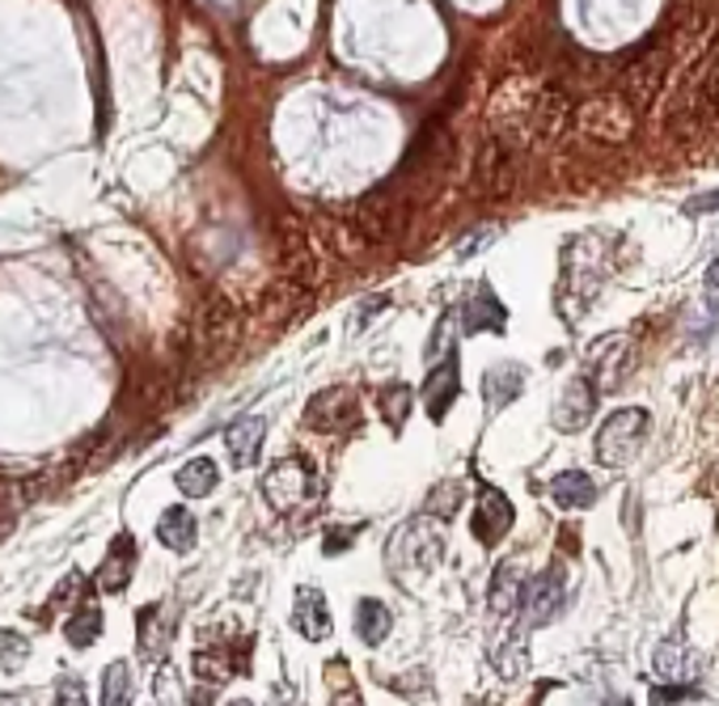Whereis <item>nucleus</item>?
I'll use <instances>...</instances> for the list:
<instances>
[{
  "mask_svg": "<svg viewBox=\"0 0 719 706\" xmlns=\"http://www.w3.org/2000/svg\"><path fill=\"white\" fill-rule=\"evenodd\" d=\"M389 631H394V613L385 610L382 601H359L356 605V635L359 643H368V647H382L385 638H389Z\"/></svg>",
  "mask_w": 719,
  "mask_h": 706,
  "instance_id": "obj_20",
  "label": "nucleus"
},
{
  "mask_svg": "<svg viewBox=\"0 0 719 706\" xmlns=\"http://www.w3.org/2000/svg\"><path fill=\"white\" fill-rule=\"evenodd\" d=\"M359 424V402L352 390L331 385V390H317L305 406V427L322 432V436H338V432H352Z\"/></svg>",
  "mask_w": 719,
  "mask_h": 706,
  "instance_id": "obj_6",
  "label": "nucleus"
},
{
  "mask_svg": "<svg viewBox=\"0 0 719 706\" xmlns=\"http://www.w3.org/2000/svg\"><path fill=\"white\" fill-rule=\"evenodd\" d=\"M127 703H132V668H127V660H115L102 673V706H127Z\"/></svg>",
  "mask_w": 719,
  "mask_h": 706,
  "instance_id": "obj_25",
  "label": "nucleus"
},
{
  "mask_svg": "<svg viewBox=\"0 0 719 706\" xmlns=\"http://www.w3.org/2000/svg\"><path fill=\"white\" fill-rule=\"evenodd\" d=\"M656 673H660L665 682H690V677L698 673V652L686 643L681 631L669 635L660 647H656Z\"/></svg>",
  "mask_w": 719,
  "mask_h": 706,
  "instance_id": "obj_14",
  "label": "nucleus"
},
{
  "mask_svg": "<svg viewBox=\"0 0 719 706\" xmlns=\"http://www.w3.org/2000/svg\"><path fill=\"white\" fill-rule=\"evenodd\" d=\"M461 318H466V330H470V334H475V330H500L503 305L491 297V288H479V297L461 309Z\"/></svg>",
  "mask_w": 719,
  "mask_h": 706,
  "instance_id": "obj_23",
  "label": "nucleus"
},
{
  "mask_svg": "<svg viewBox=\"0 0 719 706\" xmlns=\"http://www.w3.org/2000/svg\"><path fill=\"white\" fill-rule=\"evenodd\" d=\"M292 626H296V635H305L310 643H322V638L331 635V613H326V596H322L317 589H296Z\"/></svg>",
  "mask_w": 719,
  "mask_h": 706,
  "instance_id": "obj_13",
  "label": "nucleus"
},
{
  "mask_svg": "<svg viewBox=\"0 0 719 706\" xmlns=\"http://www.w3.org/2000/svg\"><path fill=\"white\" fill-rule=\"evenodd\" d=\"M25 656H30L25 638L18 635V631H0V668H4V673H13Z\"/></svg>",
  "mask_w": 719,
  "mask_h": 706,
  "instance_id": "obj_27",
  "label": "nucleus"
},
{
  "mask_svg": "<svg viewBox=\"0 0 719 706\" xmlns=\"http://www.w3.org/2000/svg\"><path fill=\"white\" fill-rule=\"evenodd\" d=\"M317 495H322V482H317L310 457H284L263 478V499L275 512H301Z\"/></svg>",
  "mask_w": 719,
  "mask_h": 706,
  "instance_id": "obj_3",
  "label": "nucleus"
},
{
  "mask_svg": "<svg viewBox=\"0 0 719 706\" xmlns=\"http://www.w3.org/2000/svg\"><path fill=\"white\" fill-rule=\"evenodd\" d=\"M39 495L34 482H18V478H0V542L18 529L22 520V508Z\"/></svg>",
  "mask_w": 719,
  "mask_h": 706,
  "instance_id": "obj_19",
  "label": "nucleus"
},
{
  "mask_svg": "<svg viewBox=\"0 0 719 706\" xmlns=\"http://www.w3.org/2000/svg\"><path fill=\"white\" fill-rule=\"evenodd\" d=\"M440 559H445V525L436 517H428V512L407 520L389 538V550H385V563L398 575V584H407L415 575H428Z\"/></svg>",
  "mask_w": 719,
  "mask_h": 706,
  "instance_id": "obj_2",
  "label": "nucleus"
},
{
  "mask_svg": "<svg viewBox=\"0 0 719 706\" xmlns=\"http://www.w3.org/2000/svg\"><path fill=\"white\" fill-rule=\"evenodd\" d=\"M174 631H178V617L166 613V605H144L140 617H136V635H140L144 656H161L166 643L174 638Z\"/></svg>",
  "mask_w": 719,
  "mask_h": 706,
  "instance_id": "obj_16",
  "label": "nucleus"
},
{
  "mask_svg": "<svg viewBox=\"0 0 719 706\" xmlns=\"http://www.w3.org/2000/svg\"><path fill=\"white\" fill-rule=\"evenodd\" d=\"M55 706H85V689H81V682H60V689H55Z\"/></svg>",
  "mask_w": 719,
  "mask_h": 706,
  "instance_id": "obj_29",
  "label": "nucleus"
},
{
  "mask_svg": "<svg viewBox=\"0 0 719 706\" xmlns=\"http://www.w3.org/2000/svg\"><path fill=\"white\" fill-rule=\"evenodd\" d=\"M521 592H525V584H521V567L500 563L496 567V580H491V596H487V605H491V613H500L503 617V613L517 610Z\"/></svg>",
  "mask_w": 719,
  "mask_h": 706,
  "instance_id": "obj_22",
  "label": "nucleus"
},
{
  "mask_svg": "<svg viewBox=\"0 0 719 706\" xmlns=\"http://www.w3.org/2000/svg\"><path fill=\"white\" fill-rule=\"evenodd\" d=\"M644 440H647V411H639V406L614 411L597 432V461L601 466H626V461H635V453H639Z\"/></svg>",
  "mask_w": 719,
  "mask_h": 706,
  "instance_id": "obj_4",
  "label": "nucleus"
},
{
  "mask_svg": "<svg viewBox=\"0 0 719 706\" xmlns=\"http://www.w3.org/2000/svg\"><path fill=\"white\" fill-rule=\"evenodd\" d=\"M356 533H359V529H335V533H326V554L335 559V554H343V550H352Z\"/></svg>",
  "mask_w": 719,
  "mask_h": 706,
  "instance_id": "obj_28",
  "label": "nucleus"
},
{
  "mask_svg": "<svg viewBox=\"0 0 719 706\" xmlns=\"http://www.w3.org/2000/svg\"><path fill=\"white\" fill-rule=\"evenodd\" d=\"M174 482H178V491L187 495V499H204V495L216 491V482H220V470H216L212 457H195V461H187L183 470L174 474Z\"/></svg>",
  "mask_w": 719,
  "mask_h": 706,
  "instance_id": "obj_21",
  "label": "nucleus"
},
{
  "mask_svg": "<svg viewBox=\"0 0 719 706\" xmlns=\"http://www.w3.org/2000/svg\"><path fill=\"white\" fill-rule=\"evenodd\" d=\"M263 436H267V419H263V415H241V419H233V424H229V432H225L229 461H233L238 470H250V466L259 461Z\"/></svg>",
  "mask_w": 719,
  "mask_h": 706,
  "instance_id": "obj_10",
  "label": "nucleus"
},
{
  "mask_svg": "<svg viewBox=\"0 0 719 706\" xmlns=\"http://www.w3.org/2000/svg\"><path fill=\"white\" fill-rule=\"evenodd\" d=\"M508 529H512V503H508V495L496 491V487H482L479 508H475V538L482 546H496L503 542Z\"/></svg>",
  "mask_w": 719,
  "mask_h": 706,
  "instance_id": "obj_9",
  "label": "nucleus"
},
{
  "mask_svg": "<svg viewBox=\"0 0 719 706\" xmlns=\"http://www.w3.org/2000/svg\"><path fill=\"white\" fill-rule=\"evenodd\" d=\"M195 706H212V694H208V689H199V694H195Z\"/></svg>",
  "mask_w": 719,
  "mask_h": 706,
  "instance_id": "obj_32",
  "label": "nucleus"
},
{
  "mask_svg": "<svg viewBox=\"0 0 719 706\" xmlns=\"http://www.w3.org/2000/svg\"><path fill=\"white\" fill-rule=\"evenodd\" d=\"M335 706H364L356 694V685H343V694H335Z\"/></svg>",
  "mask_w": 719,
  "mask_h": 706,
  "instance_id": "obj_30",
  "label": "nucleus"
},
{
  "mask_svg": "<svg viewBox=\"0 0 719 706\" xmlns=\"http://www.w3.org/2000/svg\"><path fill=\"white\" fill-rule=\"evenodd\" d=\"M707 288H711V292H719V262L707 271Z\"/></svg>",
  "mask_w": 719,
  "mask_h": 706,
  "instance_id": "obj_31",
  "label": "nucleus"
},
{
  "mask_svg": "<svg viewBox=\"0 0 719 706\" xmlns=\"http://www.w3.org/2000/svg\"><path fill=\"white\" fill-rule=\"evenodd\" d=\"M551 499L563 508V512H580V508H588V503L597 499V482H593L588 474H580V470L554 474V478H551Z\"/></svg>",
  "mask_w": 719,
  "mask_h": 706,
  "instance_id": "obj_18",
  "label": "nucleus"
},
{
  "mask_svg": "<svg viewBox=\"0 0 719 706\" xmlns=\"http://www.w3.org/2000/svg\"><path fill=\"white\" fill-rule=\"evenodd\" d=\"M593 411H597V385L588 377H575L563 390V398L554 402V427L559 432H580V427H588Z\"/></svg>",
  "mask_w": 719,
  "mask_h": 706,
  "instance_id": "obj_8",
  "label": "nucleus"
},
{
  "mask_svg": "<svg viewBox=\"0 0 719 706\" xmlns=\"http://www.w3.org/2000/svg\"><path fill=\"white\" fill-rule=\"evenodd\" d=\"M521 390H525V368L521 364H496V368H487V377H482V398H487V411H503L508 402L521 398Z\"/></svg>",
  "mask_w": 719,
  "mask_h": 706,
  "instance_id": "obj_15",
  "label": "nucleus"
},
{
  "mask_svg": "<svg viewBox=\"0 0 719 706\" xmlns=\"http://www.w3.org/2000/svg\"><path fill=\"white\" fill-rule=\"evenodd\" d=\"M382 411H385V419H389V427L398 432V427H403V419H407V411H410V390H407V385H389V390H382Z\"/></svg>",
  "mask_w": 719,
  "mask_h": 706,
  "instance_id": "obj_26",
  "label": "nucleus"
},
{
  "mask_svg": "<svg viewBox=\"0 0 719 706\" xmlns=\"http://www.w3.org/2000/svg\"><path fill=\"white\" fill-rule=\"evenodd\" d=\"M0 706H22L18 698H9V694H0Z\"/></svg>",
  "mask_w": 719,
  "mask_h": 706,
  "instance_id": "obj_33",
  "label": "nucleus"
},
{
  "mask_svg": "<svg viewBox=\"0 0 719 706\" xmlns=\"http://www.w3.org/2000/svg\"><path fill=\"white\" fill-rule=\"evenodd\" d=\"M64 635H69V643L76 647V652L94 647V638L102 635V613H97L94 605H81V610L64 622Z\"/></svg>",
  "mask_w": 719,
  "mask_h": 706,
  "instance_id": "obj_24",
  "label": "nucleus"
},
{
  "mask_svg": "<svg viewBox=\"0 0 719 706\" xmlns=\"http://www.w3.org/2000/svg\"><path fill=\"white\" fill-rule=\"evenodd\" d=\"M457 394H461V377H457V355L449 352L445 355V364L431 368L428 385H424V406H428V415L436 424L449 415V406L457 402Z\"/></svg>",
  "mask_w": 719,
  "mask_h": 706,
  "instance_id": "obj_12",
  "label": "nucleus"
},
{
  "mask_svg": "<svg viewBox=\"0 0 719 706\" xmlns=\"http://www.w3.org/2000/svg\"><path fill=\"white\" fill-rule=\"evenodd\" d=\"M136 542H132V533H119L115 542L106 546V559L97 567V589L102 592H123L127 589V580H132V571H136Z\"/></svg>",
  "mask_w": 719,
  "mask_h": 706,
  "instance_id": "obj_11",
  "label": "nucleus"
},
{
  "mask_svg": "<svg viewBox=\"0 0 719 706\" xmlns=\"http://www.w3.org/2000/svg\"><path fill=\"white\" fill-rule=\"evenodd\" d=\"M521 596H525L529 626H546V622H554V617L563 613V601H567V575H563V567L542 571Z\"/></svg>",
  "mask_w": 719,
  "mask_h": 706,
  "instance_id": "obj_7",
  "label": "nucleus"
},
{
  "mask_svg": "<svg viewBox=\"0 0 719 706\" xmlns=\"http://www.w3.org/2000/svg\"><path fill=\"white\" fill-rule=\"evenodd\" d=\"M241 347V309L208 288V297H199L191 322H187V343H183V368L187 377L212 373L229 355Z\"/></svg>",
  "mask_w": 719,
  "mask_h": 706,
  "instance_id": "obj_1",
  "label": "nucleus"
},
{
  "mask_svg": "<svg viewBox=\"0 0 719 706\" xmlns=\"http://www.w3.org/2000/svg\"><path fill=\"white\" fill-rule=\"evenodd\" d=\"M280 262H284L280 280L296 283V288H305V292L317 283V255H313V237H310V229L296 220V216H280Z\"/></svg>",
  "mask_w": 719,
  "mask_h": 706,
  "instance_id": "obj_5",
  "label": "nucleus"
},
{
  "mask_svg": "<svg viewBox=\"0 0 719 706\" xmlns=\"http://www.w3.org/2000/svg\"><path fill=\"white\" fill-rule=\"evenodd\" d=\"M195 538H199V525L187 508H166L161 520H157V542L169 546L174 554H191Z\"/></svg>",
  "mask_w": 719,
  "mask_h": 706,
  "instance_id": "obj_17",
  "label": "nucleus"
},
{
  "mask_svg": "<svg viewBox=\"0 0 719 706\" xmlns=\"http://www.w3.org/2000/svg\"><path fill=\"white\" fill-rule=\"evenodd\" d=\"M229 706H254V703H241V698H238V703H229Z\"/></svg>",
  "mask_w": 719,
  "mask_h": 706,
  "instance_id": "obj_34",
  "label": "nucleus"
}]
</instances>
